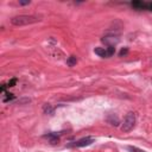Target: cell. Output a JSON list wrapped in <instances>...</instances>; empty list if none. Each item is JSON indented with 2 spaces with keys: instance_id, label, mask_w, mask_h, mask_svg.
Here are the masks:
<instances>
[{
  "instance_id": "obj_7",
  "label": "cell",
  "mask_w": 152,
  "mask_h": 152,
  "mask_svg": "<svg viewBox=\"0 0 152 152\" xmlns=\"http://www.w3.org/2000/svg\"><path fill=\"white\" fill-rule=\"evenodd\" d=\"M94 52H95L97 56H100V57H104V58L108 57L107 49H105V48H95V49H94Z\"/></svg>"
},
{
  "instance_id": "obj_10",
  "label": "cell",
  "mask_w": 152,
  "mask_h": 152,
  "mask_svg": "<svg viewBox=\"0 0 152 152\" xmlns=\"http://www.w3.org/2000/svg\"><path fill=\"white\" fill-rule=\"evenodd\" d=\"M108 121L110 123V125H114V126H118L119 125V119L117 117H114V115H110L108 118Z\"/></svg>"
},
{
  "instance_id": "obj_13",
  "label": "cell",
  "mask_w": 152,
  "mask_h": 152,
  "mask_svg": "<svg viewBox=\"0 0 152 152\" xmlns=\"http://www.w3.org/2000/svg\"><path fill=\"white\" fill-rule=\"evenodd\" d=\"M107 52H108V57L113 56L114 52H115V48H114V46H108V48H107Z\"/></svg>"
},
{
  "instance_id": "obj_15",
  "label": "cell",
  "mask_w": 152,
  "mask_h": 152,
  "mask_svg": "<svg viewBox=\"0 0 152 152\" xmlns=\"http://www.w3.org/2000/svg\"><path fill=\"white\" fill-rule=\"evenodd\" d=\"M16 83H17V78H12V80H10V81H8L7 87H14Z\"/></svg>"
},
{
  "instance_id": "obj_3",
  "label": "cell",
  "mask_w": 152,
  "mask_h": 152,
  "mask_svg": "<svg viewBox=\"0 0 152 152\" xmlns=\"http://www.w3.org/2000/svg\"><path fill=\"white\" fill-rule=\"evenodd\" d=\"M93 143H94V138L86 137V138H82V139H80L77 141H74V143L69 144L68 146L69 147H83V146H88V145L93 144Z\"/></svg>"
},
{
  "instance_id": "obj_12",
  "label": "cell",
  "mask_w": 152,
  "mask_h": 152,
  "mask_svg": "<svg viewBox=\"0 0 152 152\" xmlns=\"http://www.w3.org/2000/svg\"><path fill=\"white\" fill-rule=\"evenodd\" d=\"M127 150H128V151H131V152H146V151L140 150V149L136 147V146H127Z\"/></svg>"
},
{
  "instance_id": "obj_8",
  "label": "cell",
  "mask_w": 152,
  "mask_h": 152,
  "mask_svg": "<svg viewBox=\"0 0 152 152\" xmlns=\"http://www.w3.org/2000/svg\"><path fill=\"white\" fill-rule=\"evenodd\" d=\"M43 110H44V113H45V114H50V115H52V114H54V108H52L51 105H49V104L44 105Z\"/></svg>"
},
{
  "instance_id": "obj_14",
  "label": "cell",
  "mask_w": 152,
  "mask_h": 152,
  "mask_svg": "<svg viewBox=\"0 0 152 152\" xmlns=\"http://www.w3.org/2000/svg\"><path fill=\"white\" fill-rule=\"evenodd\" d=\"M127 52H128V49H127V48L121 49V50H120V52H119V56H120V57H123V56L127 55Z\"/></svg>"
},
{
  "instance_id": "obj_17",
  "label": "cell",
  "mask_w": 152,
  "mask_h": 152,
  "mask_svg": "<svg viewBox=\"0 0 152 152\" xmlns=\"http://www.w3.org/2000/svg\"><path fill=\"white\" fill-rule=\"evenodd\" d=\"M147 10H149V11H152V3H149V6H147Z\"/></svg>"
},
{
  "instance_id": "obj_11",
  "label": "cell",
  "mask_w": 152,
  "mask_h": 152,
  "mask_svg": "<svg viewBox=\"0 0 152 152\" xmlns=\"http://www.w3.org/2000/svg\"><path fill=\"white\" fill-rule=\"evenodd\" d=\"M5 95H6V97L4 99V102H8V101H11V100L14 99V95L11 94V93H5Z\"/></svg>"
},
{
  "instance_id": "obj_9",
  "label": "cell",
  "mask_w": 152,
  "mask_h": 152,
  "mask_svg": "<svg viewBox=\"0 0 152 152\" xmlns=\"http://www.w3.org/2000/svg\"><path fill=\"white\" fill-rule=\"evenodd\" d=\"M76 63H77V58H76L75 56H70V57L67 59V64H68L69 67H74V65H76Z\"/></svg>"
},
{
  "instance_id": "obj_5",
  "label": "cell",
  "mask_w": 152,
  "mask_h": 152,
  "mask_svg": "<svg viewBox=\"0 0 152 152\" xmlns=\"http://www.w3.org/2000/svg\"><path fill=\"white\" fill-rule=\"evenodd\" d=\"M131 6L134 7L136 10H147L149 3H145V1H132V3H131Z\"/></svg>"
},
{
  "instance_id": "obj_4",
  "label": "cell",
  "mask_w": 152,
  "mask_h": 152,
  "mask_svg": "<svg viewBox=\"0 0 152 152\" xmlns=\"http://www.w3.org/2000/svg\"><path fill=\"white\" fill-rule=\"evenodd\" d=\"M101 42L107 46H115L119 43V38L117 36H105L101 38Z\"/></svg>"
},
{
  "instance_id": "obj_16",
  "label": "cell",
  "mask_w": 152,
  "mask_h": 152,
  "mask_svg": "<svg viewBox=\"0 0 152 152\" xmlns=\"http://www.w3.org/2000/svg\"><path fill=\"white\" fill-rule=\"evenodd\" d=\"M19 4H20V5H29V4H30V1H20Z\"/></svg>"
},
{
  "instance_id": "obj_2",
  "label": "cell",
  "mask_w": 152,
  "mask_h": 152,
  "mask_svg": "<svg viewBox=\"0 0 152 152\" xmlns=\"http://www.w3.org/2000/svg\"><path fill=\"white\" fill-rule=\"evenodd\" d=\"M134 126H136V115L133 113H128L124 119L123 125H121V131L127 133L130 131H132Z\"/></svg>"
},
{
  "instance_id": "obj_6",
  "label": "cell",
  "mask_w": 152,
  "mask_h": 152,
  "mask_svg": "<svg viewBox=\"0 0 152 152\" xmlns=\"http://www.w3.org/2000/svg\"><path fill=\"white\" fill-rule=\"evenodd\" d=\"M44 138L49 139L50 144H57L58 141H59V137H58L56 133H49V134H45Z\"/></svg>"
},
{
  "instance_id": "obj_1",
  "label": "cell",
  "mask_w": 152,
  "mask_h": 152,
  "mask_svg": "<svg viewBox=\"0 0 152 152\" xmlns=\"http://www.w3.org/2000/svg\"><path fill=\"white\" fill-rule=\"evenodd\" d=\"M39 18L36 16H27V14H20L17 17H13L11 19V23L14 26H24V25H30L39 22Z\"/></svg>"
}]
</instances>
